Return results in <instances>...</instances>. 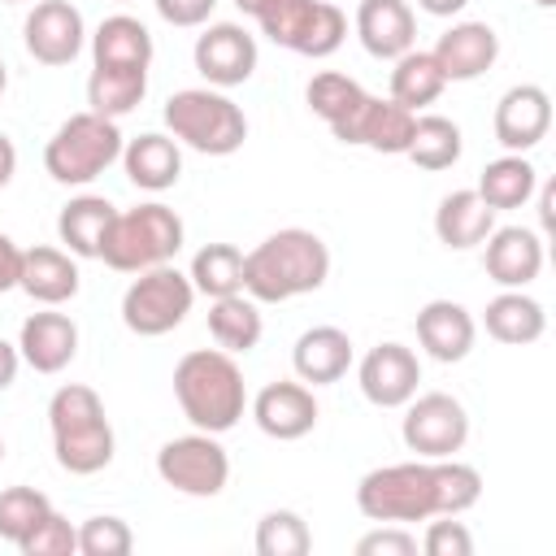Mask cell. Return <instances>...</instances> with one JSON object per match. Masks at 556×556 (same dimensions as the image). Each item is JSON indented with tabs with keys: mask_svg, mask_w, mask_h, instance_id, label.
<instances>
[{
	"mask_svg": "<svg viewBox=\"0 0 556 556\" xmlns=\"http://www.w3.org/2000/svg\"><path fill=\"white\" fill-rule=\"evenodd\" d=\"M482 495V478L473 465L443 456V460H400L369 469L356 486V508L369 521L408 526L426 517H460Z\"/></svg>",
	"mask_w": 556,
	"mask_h": 556,
	"instance_id": "6da1fadb",
	"label": "cell"
},
{
	"mask_svg": "<svg viewBox=\"0 0 556 556\" xmlns=\"http://www.w3.org/2000/svg\"><path fill=\"white\" fill-rule=\"evenodd\" d=\"M330 274V252L313 230L287 226L243 256V291L256 304H282L291 295L317 291Z\"/></svg>",
	"mask_w": 556,
	"mask_h": 556,
	"instance_id": "7a4b0ae2",
	"label": "cell"
},
{
	"mask_svg": "<svg viewBox=\"0 0 556 556\" xmlns=\"http://www.w3.org/2000/svg\"><path fill=\"white\" fill-rule=\"evenodd\" d=\"M174 395H178L182 417L195 430H208V434H226L248 408L243 374H239L235 356L222 352V348L187 352L174 365Z\"/></svg>",
	"mask_w": 556,
	"mask_h": 556,
	"instance_id": "3957f363",
	"label": "cell"
},
{
	"mask_svg": "<svg viewBox=\"0 0 556 556\" xmlns=\"http://www.w3.org/2000/svg\"><path fill=\"white\" fill-rule=\"evenodd\" d=\"M48 426H52V452L61 469L87 478L113 460V426L91 387L83 382L61 387L48 400Z\"/></svg>",
	"mask_w": 556,
	"mask_h": 556,
	"instance_id": "277c9868",
	"label": "cell"
},
{
	"mask_svg": "<svg viewBox=\"0 0 556 556\" xmlns=\"http://www.w3.org/2000/svg\"><path fill=\"white\" fill-rule=\"evenodd\" d=\"M182 248V217L165 204H139L109 222L100 261L117 274H143L152 265H169Z\"/></svg>",
	"mask_w": 556,
	"mask_h": 556,
	"instance_id": "5b68a950",
	"label": "cell"
},
{
	"mask_svg": "<svg viewBox=\"0 0 556 556\" xmlns=\"http://www.w3.org/2000/svg\"><path fill=\"white\" fill-rule=\"evenodd\" d=\"M165 126L174 130V139H182L187 148H195L204 156H230L248 139L243 109L230 96L208 91V87L174 91L165 100Z\"/></svg>",
	"mask_w": 556,
	"mask_h": 556,
	"instance_id": "8992f818",
	"label": "cell"
},
{
	"mask_svg": "<svg viewBox=\"0 0 556 556\" xmlns=\"http://www.w3.org/2000/svg\"><path fill=\"white\" fill-rule=\"evenodd\" d=\"M117 156H122L117 122L87 109V113H74L56 126V135L43 148V169L65 187H83V182L100 178Z\"/></svg>",
	"mask_w": 556,
	"mask_h": 556,
	"instance_id": "52a82bcc",
	"label": "cell"
},
{
	"mask_svg": "<svg viewBox=\"0 0 556 556\" xmlns=\"http://www.w3.org/2000/svg\"><path fill=\"white\" fill-rule=\"evenodd\" d=\"M191 300H195V287L187 274H178L174 265H152L126 287L122 321L130 334L156 339V334H169L191 313Z\"/></svg>",
	"mask_w": 556,
	"mask_h": 556,
	"instance_id": "ba28073f",
	"label": "cell"
},
{
	"mask_svg": "<svg viewBox=\"0 0 556 556\" xmlns=\"http://www.w3.org/2000/svg\"><path fill=\"white\" fill-rule=\"evenodd\" d=\"M156 473L165 486L195 495V500H208V495H222V486L230 478V456L208 430H195V434L169 439L156 452Z\"/></svg>",
	"mask_w": 556,
	"mask_h": 556,
	"instance_id": "9c48e42d",
	"label": "cell"
},
{
	"mask_svg": "<svg viewBox=\"0 0 556 556\" xmlns=\"http://www.w3.org/2000/svg\"><path fill=\"white\" fill-rule=\"evenodd\" d=\"M408 452H417L421 460H443L456 456L469 439V417L460 408V400H452L447 391H426L408 400L404 426H400Z\"/></svg>",
	"mask_w": 556,
	"mask_h": 556,
	"instance_id": "30bf717a",
	"label": "cell"
},
{
	"mask_svg": "<svg viewBox=\"0 0 556 556\" xmlns=\"http://www.w3.org/2000/svg\"><path fill=\"white\" fill-rule=\"evenodd\" d=\"M413 126H417V113L395 104V100H378V96H365L348 122L334 126V139L343 143H361V148H374V152H387V156H404L408 152V139H413Z\"/></svg>",
	"mask_w": 556,
	"mask_h": 556,
	"instance_id": "8fae6325",
	"label": "cell"
},
{
	"mask_svg": "<svg viewBox=\"0 0 556 556\" xmlns=\"http://www.w3.org/2000/svg\"><path fill=\"white\" fill-rule=\"evenodd\" d=\"M22 39H26V52L39 65H70L83 52L87 26H83V13L70 0H43V4L30 9L26 26H22Z\"/></svg>",
	"mask_w": 556,
	"mask_h": 556,
	"instance_id": "7c38bea8",
	"label": "cell"
},
{
	"mask_svg": "<svg viewBox=\"0 0 556 556\" xmlns=\"http://www.w3.org/2000/svg\"><path fill=\"white\" fill-rule=\"evenodd\" d=\"M495 143L508 148V152H530L534 143L547 139L552 130V100L543 87L534 83H521V87H508L495 104Z\"/></svg>",
	"mask_w": 556,
	"mask_h": 556,
	"instance_id": "4fadbf2b",
	"label": "cell"
},
{
	"mask_svg": "<svg viewBox=\"0 0 556 556\" xmlns=\"http://www.w3.org/2000/svg\"><path fill=\"white\" fill-rule=\"evenodd\" d=\"M417 382H421V365H417L413 348H404V343H378L361 361V391L378 408L408 404L417 395Z\"/></svg>",
	"mask_w": 556,
	"mask_h": 556,
	"instance_id": "5bb4252c",
	"label": "cell"
},
{
	"mask_svg": "<svg viewBox=\"0 0 556 556\" xmlns=\"http://www.w3.org/2000/svg\"><path fill=\"white\" fill-rule=\"evenodd\" d=\"M195 70L213 87H239L256 70V39L235 22H217L195 39Z\"/></svg>",
	"mask_w": 556,
	"mask_h": 556,
	"instance_id": "9a60e30c",
	"label": "cell"
},
{
	"mask_svg": "<svg viewBox=\"0 0 556 556\" xmlns=\"http://www.w3.org/2000/svg\"><path fill=\"white\" fill-rule=\"evenodd\" d=\"M252 417H256V426H261L269 439L291 443V439H304V434L317 426V400H313V391H308L304 382L278 378V382H269V387L256 391Z\"/></svg>",
	"mask_w": 556,
	"mask_h": 556,
	"instance_id": "2e32d148",
	"label": "cell"
},
{
	"mask_svg": "<svg viewBox=\"0 0 556 556\" xmlns=\"http://www.w3.org/2000/svg\"><path fill=\"white\" fill-rule=\"evenodd\" d=\"M443 70L447 83H469L478 74H486L500 56V35L486 26V22H460L452 30L439 35L434 52H430Z\"/></svg>",
	"mask_w": 556,
	"mask_h": 556,
	"instance_id": "e0dca14e",
	"label": "cell"
},
{
	"mask_svg": "<svg viewBox=\"0 0 556 556\" xmlns=\"http://www.w3.org/2000/svg\"><path fill=\"white\" fill-rule=\"evenodd\" d=\"M482 265L491 274V282L508 287V291H521L526 282L539 278L543 269V239L526 226H504V230H491L486 235V252H482Z\"/></svg>",
	"mask_w": 556,
	"mask_h": 556,
	"instance_id": "ac0fdd59",
	"label": "cell"
},
{
	"mask_svg": "<svg viewBox=\"0 0 556 556\" xmlns=\"http://www.w3.org/2000/svg\"><path fill=\"white\" fill-rule=\"evenodd\" d=\"M356 35L365 43L369 56L378 61H395L413 48L417 39V17L404 0H361L356 9Z\"/></svg>",
	"mask_w": 556,
	"mask_h": 556,
	"instance_id": "d6986e66",
	"label": "cell"
},
{
	"mask_svg": "<svg viewBox=\"0 0 556 556\" xmlns=\"http://www.w3.org/2000/svg\"><path fill=\"white\" fill-rule=\"evenodd\" d=\"M17 352L35 374H61L78 352V326L65 313H30L22 321Z\"/></svg>",
	"mask_w": 556,
	"mask_h": 556,
	"instance_id": "ffe728a7",
	"label": "cell"
},
{
	"mask_svg": "<svg viewBox=\"0 0 556 556\" xmlns=\"http://www.w3.org/2000/svg\"><path fill=\"white\" fill-rule=\"evenodd\" d=\"M473 334H478V326H473L469 308L456 304V300H430V304L417 313V343H421L434 361H443V365L465 361L469 348H473Z\"/></svg>",
	"mask_w": 556,
	"mask_h": 556,
	"instance_id": "44dd1931",
	"label": "cell"
},
{
	"mask_svg": "<svg viewBox=\"0 0 556 556\" xmlns=\"http://www.w3.org/2000/svg\"><path fill=\"white\" fill-rule=\"evenodd\" d=\"M291 365H295L300 382H313V387L339 382L348 374V365H352V339L339 326H313V330H304L295 339Z\"/></svg>",
	"mask_w": 556,
	"mask_h": 556,
	"instance_id": "7402d4cb",
	"label": "cell"
},
{
	"mask_svg": "<svg viewBox=\"0 0 556 556\" xmlns=\"http://www.w3.org/2000/svg\"><path fill=\"white\" fill-rule=\"evenodd\" d=\"M17 287L39 304H65L78 295V265L61 248H26Z\"/></svg>",
	"mask_w": 556,
	"mask_h": 556,
	"instance_id": "603a6c76",
	"label": "cell"
},
{
	"mask_svg": "<svg viewBox=\"0 0 556 556\" xmlns=\"http://www.w3.org/2000/svg\"><path fill=\"white\" fill-rule=\"evenodd\" d=\"M122 165H126V178H130L135 187H143V191H165V187H174L178 174H182V152H178L174 139L148 130V135H139V139H130V143L122 148Z\"/></svg>",
	"mask_w": 556,
	"mask_h": 556,
	"instance_id": "cb8c5ba5",
	"label": "cell"
},
{
	"mask_svg": "<svg viewBox=\"0 0 556 556\" xmlns=\"http://www.w3.org/2000/svg\"><path fill=\"white\" fill-rule=\"evenodd\" d=\"M491 230H495V208H486L478 191H452L434 208V235L456 252L482 243Z\"/></svg>",
	"mask_w": 556,
	"mask_h": 556,
	"instance_id": "d4e9b609",
	"label": "cell"
},
{
	"mask_svg": "<svg viewBox=\"0 0 556 556\" xmlns=\"http://www.w3.org/2000/svg\"><path fill=\"white\" fill-rule=\"evenodd\" d=\"M482 321H486V334L500 339V343H508V348H526V343L543 339V330H547V313H543V304L530 300V295H521V291H504V295H495V300L486 304Z\"/></svg>",
	"mask_w": 556,
	"mask_h": 556,
	"instance_id": "484cf974",
	"label": "cell"
},
{
	"mask_svg": "<svg viewBox=\"0 0 556 556\" xmlns=\"http://www.w3.org/2000/svg\"><path fill=\"white\" fill-rule=\"evenodd\" d=\"M148 91V70L143 65H96L87 78V104L100 117H122L130 109H139Z\"/></svg>",
	"mask_w": 556,
	"mask_h": 556,
	"instance_id": "4316f807",
	"label": "cell"
},
{
	"mask_svg": "<svg viewBox=\"0 0 556 556\" xmlns=\"http://www.w3.org/2000/svg\"><path fill=\"white\" fill-rule=\"evenodd\" d=\"M91 56H96V65H143L148 70L152 65V35L139 17L113 13L91 35Z\"/></svg>",
	"mask_w": 556,
	"mask_h": 556,
	"instance_id": "83f0119b",
	"label": "cell"
},
{
	"mask_svg": "<svg viewBox=\"0 0 556 556\" xmlns=\"http://www.w3.org/2000/svg\"><path fill=\"white\" fill-rule=\"evenodd\" d=\"M113 217H117V208L104 195H78L61 208L56 235L74 256H100V243H104V230Z\"/></svg>",
	"mask_w": 556,
	"mask_h": 556,
	"instance_id": "f1b7e54d",
	"label": "cell"
},
{
	"mask_svg": "<svg viewBox=\"0 0 556 556\" xmlns=\"http://www.w3.org/2000/svg\"><path fill=\"white\" fill-rule=\"evenodd\" d=\"M261 308L252 295L235 291V295H217L213 308H208V334L217 339L222 352H252L261 343Z\"/></svg>",
	"mask_w": 556,
	"mask_h": 556,
	"instance_id": "f546056e",
	"label": "cell"
},
{
	"mask_svg": "<svg viewBox=\"0 0 556 556\" xmlns=\"http://www.w3.org/2000/svg\"><path fill=\"white\" fill-rule=\"evenodd\" d=\"M534 187H539V169L521 156V152H508V156H500V161H491L486 169H482V178H478V195H482V204L486 208H521L530 195H534Z\"/></svg>",
	"mask_w": 556,
	"mask_h": 556,
	"instance_id": "4dcf8cb0",
	"label": "cell"
},
{
	"mask_svg": "<svg viewBox=\"0 0 556 556\" xmlns=\"http://www.w3.org/2000/svg\"><path fill=\"white\" fill-rule=\"evenodd\" d=\"M443 87H447V78H443L439 61L430 52L408 48L404 56H395V70H391V100L395 104H404V109L417 113V109L434 104L443 96Z\"/></svg>",
	"mask_w": 556,
	"mask_h": 556,
	"instance_id": "1f68e13d",
	"label": "cell"
},
{
	"mask_svg": "<svg viewBox=\"0 0 556 556\" xmlns=\"http://www.w3.org/2000/svg\"><path fill=\"white\" fill-rule=\"evenodd\" d=\"M404 156H408L417 169H430V174L456 165V161H460V126H456L452 117H439V113L417 117Z\"/></svg>",
	"mask_w": 556,
	"mask_h": 556,
	"instance_id": "d6a6232c",
	"label": "cell"
},
{
	"mask_svg": "<svg viewBox=\"0 0 556 556\" xmlns=\"http://www.w3.org/2000/svg\"><path fill=\"white\" fill-rule=\"evenodd\" d=\"M191 287L204 291L208 300L217 295H235L243 291V252L235 243H204L195 256H191Z\"/></svg>",
	"mask_w": 556,
	"mask_h": 556,
	"instance_id": "836d02e7",
	"label": "cell"
},
{
	"mask_svg": "<svg viewBox=\"0 0 556 556\" xmlns=\"http://www.w3.org/2000/svg\"><path fill=\"white\" fill-rule=\"evenodd\" d=\"M304 100H308V109H313V113L334 130V126H339V122H348V113L365 100V87H361L356 78H348V74L321 70V74L308 83Z\"/></svg>",
	"mask_w": 556,
	"mask_h": 556,
	"instance_id": "e575fe53",
	"label": "cell"
},
{
	"mask_svg": "<svg viewBox=\"0 0 556 556\" xmlns=\"http://www.w3.org/2000/svg\"><path fill=\"white\" fill-rule=\"evenodd\" d=\"M308 547H313V534H308L300 513L274 508L256 521V552L261 556H304Z\"/></svg>",
	"mask_w": 556,
	"mask_h": 556,
	"instance_id": "d590c367",
	"label": "cell"
},
{
	"mask_svg": "<svg viewBox=\"0 0 556 556\" xmlns=\"http://www.w3.org/2000/svg\"><path fill=\"white\" fill-rule=\"evenodd\" d=\"M313 9H317V0H261V9L252 13L256 17V26L278 43V48H300V39H304V30H308V22H313Z\"/></svg>",
	"mask_w": 556,
	"mask_h": 556,
	"instance_id": "8d00e7d4",
	"label": "cell"
},
{
	"mask_svg": "<svg viewBox=\"0 0 556 556\" xmlns=\"http://www.w3.org/2000/svg\"><path fill=\"white\" fill-rule=\"evenodd\" d=\"M48 513H52V504L35 486H9V491H0V539L22 543Z\"/></svg>",
	"mask_w": 556,
	"mask_h": 556,
	"instance_id": "74e56055",
	"label": "cell"
},
{
	"mask_svg": "<svg viewBox=\"0 0 556 556\" xmlns=\"http://www.w3.org/2000/svg\"><path fill=\"white\" fill-rule=\"evenodd\" d=\"M343 35H348V17H343V9L330 4V0H317L313 22H308V30H304V39H300L295 52H300V56H330V52H339Z\"/></svg>",
	"mask_w": 556,
	"mask_h": 556,
	"instance_id": "f35d334b",
	"label": "cell"
},
{
	"mask_svg": "<svg viewBox=\"0 0 556 556\" xmlns=\"http://www.w3.org/2000/svg\"><path fill=\"white\" fill-rule=\"evenodd\" d=\"M135 547V534L122 517H87L78 526V552L83 556H126Z\"/></svg>",
	"mask_w": 556,
	"mask_h": 556,
	"instance_id": "ab89813d",
	"label": "cell"
},
{
	"mask_svg": "<svg viewBox=\"0 0 556 556\" xmlns=\"http://www.w3.org/2000/svg\"><path fill=\"white\" fill-rule=\"evenodd\" d=\"M17 547H22V556H70V552H78V530L52 508Z\"/></svg>",
	"mask_w": 556,
	"mask_h": 556,
	"instance_id": "60d3db41",
	"label": "cell"
},
{
	"mask_svg": "<svg viewBox=\"0 0 556 556\" xmlns=\"http://www.w3.org/2000/svg\"><path fill=\"white\" fill-rule=\"evenodd\" d=\"M421 547H426V556H469L473 534L465 530V521H430Z\"/></svg>",
	"mask_w": 556,
	"mask_h": 556,
	"instance_id": "b9f144b4",
	"label": "cell"
},
{
	"mask_svg": "<svg viewBox=\"0 0 556 556\" xmlns=\"http://www.w3.org/2000/svg\"><path fill=\"white\" fill-rule=\"evenodd\" d=\"M413 552H417V539L400 526H382L356 543V556H413Z\"/></svg>",
	"mask_w": 556,
	"mask_h": 556,
	"instance_id": "7bdbcfd3",
	"label": "cell"
},
{
	"mask_svg": "<svg viewBox=\"0 0 556 556\" xmlns=\"http://www.w3.org/2000/svg\"><path fill=\"white\" fill-rule=\"evenodd\" d=\"M152 4L169 26H200V22H208L217 0H152Z\"/></svg>",
	"mask_w": 556,
	"mask_h": 556,
	"instance_id": "ee69618b",
	"label": "cell"
},
{
	"mask_svg": "<svg viewBox=\"0 0 556 556\" xmlns=\"http://www.w3.org/2000/svg\"><path fill=\"white\" fill-rule=\"evenodd\" d=\"M22 278V248L0 230V291H13Z\"/></svg>",
	"mask_w": 556,
	"mask_h": 556,
	"instance_id": "f6af8a7d",
	"label": "cell"
},
{
	"mask_svg": "<svg viewBox=\"0 0 556 556\" xmlns=\"http://www.w3.org/2000/svg\"><path fill=\"white\" fill-rule=\"evenodd\" d=\"M17 365H22V352H17L9 339H0V391H4V387H13Z\"/></svg>",
	"mask_w": 556,
	"mask_h": 556,
	"instance_id": "bcb514c9",
	"label": "cell"
},
{
	"mask_svg": "<svg viewBox=\"0 0 556 556\" xmlns=\"http://www.w3.org/2000/svg\"><path fill=\"white\" fill-rule=\"evenodd\" d=\"M13 169H17V148H13V139H9V135H0V191L9 187Z\"/></svg>",
	"mask_w": 556,
	"mask_h": 556,
	"instance_id": "7dc6e473",
	"label": "cell"
},
{
	"mask_svg": "<svg viewBox=\"0 0 556 556\" xmlns=\"http://www.w3.org/2000/svg\"><path fill=\"white\" fill-rule=\"evenodd\" d=\"M426 13H434V17H452V13H460L469 0H417Z\"/></svg>",
	"mask_w": 556,
	"mask_h": 556,
	"instance_id": "c3c4849f",
	"label": "cell"
},
{
	"mask_svg": "<svg viewBox=\"0 0 556 556\" xmlns=\"http://www.w3.org/2000/svg\"><path fill=\"white\" fill-rule=\"evenodd\" d=\"M552 204H556V187L543 182V195H539V222H543V230H552Z\"/></svg>",
	"mask_w": 556,
	"mask_h": 556,
	"instance_id": "681fc988",
	"label": "cell"
},
{
	"mask_svg": "<svg viewBox=\"0 0 556 556\" xmlns=\"http://www.w3.org/2000/svg\"><path fill=\"white\" fill-rule=\"evenodd\" d=\"M235 4H239L243 13H256V9H261V0H235Z\"/></svg>",
	"mask_w": 556,
	"mask_h": 556,
	"instance_id": "f907efd6",
	"label": "cell"
},
{
	"mask_svg": "<svg viewBox=\"0 0 556 556\" xmlns=\"http://www.w3.org/2000/svg\"><path fill=\"white\" fill-rule=\"evenodd\" d=\"M4 87H9V70H4V61H0V96H4Z\"/></svg>",
	"mask_w": 556,
	"mask_h": 556,
	"instance_id": "816d5d0a",
	"label": "cell"
},
{
	"mask_svg": "<svg viewBox=\"0 0 556 556\" xmlns=\"http://www.w3.org/2000/svg\"><path fill=\"white\" fill-rule=\"evenodd\" d=\"M534 4H543V9H552V4H556V0H534Z\"/></svg>",
	"mask_w": 556,
	"mask_h": 556,
	"instance_id": "f5cc1de1",
	"label": "cell"
},
{
	"mask_svg": "<svg viewBox=\"0 0 556 556\" xmlns=\"http://www.w3.org/2000/svg\"><path fill=\"white\" fill-rule=\"evenodd\" d=\"M0 460H4V439H0Z\"/></svg>",
	"mask_w": 556,
	"mask_h": 556,
	"instance_id": "db71d44e",
	"label": "cell"
},
{
	"mask_svg": "<svg viewBox=\"0 0 556 556\" xmlns=\"http://www.w3.org/2000/svg\"><path fill=\"white\" fill-rule=\"evenodd\" d=\"M4 4H22V0H4Z\"/></svg>",
	"mask_w": 556,
	"mask_h": 556,
	"instance_id": "11a10c76",
	"label": "cell"
}]
</instances>
